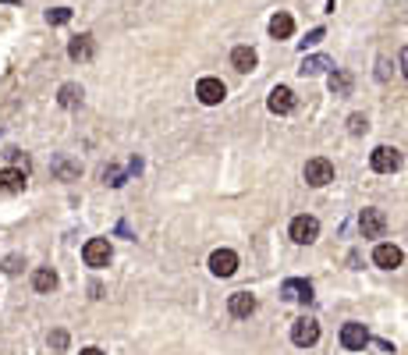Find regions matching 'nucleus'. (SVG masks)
Segmentation results:
<instances>
[{"label":"nucleus","mask_w":408,"mask_h":355,"mask_svg":"<svg viewBox=\"0 0 408 355\" xmlns=\"http://www.w3.org/2000/svg\"><path fill=\"white\" fill-rule=\"evenodd\" d=\"M47 22H50V25H64V22H71V8H53V11H47Z\"/></svg>","instance_id":"5701e85b"},{"label":"nucleus","mask_w":408,"mask_h":355,"mask_svg":"<svg viewBox=\"0 0 408 355\" xmlns=\"http://www.w3.org/2000/svg\"><path fill=\"white\" fill-rule=\"evenodd\" d=\"M256 60H259V57H256L252 47H235V50H231V65H235V71H241V75H245V71H252V68H256Z\"/></svg>","instance_id":"dca6fc26"},{"label":"nucleus","mask_w":408,"mask_h":355,"mask_svg":"<svg viewBox=\"0 0 408 355\" xmlns=\"http://www.w3.org/2000/svg\"><path fill=\"white\" fill-rule=\"evenodd\" d=\"M341 345L348 352H362L365 345H370V330H365L362 323H344L341 327Z\"/></svg>","instance_id":"1a4fd4ad"},{"label":"nucleus","mask_w":408,"mask_h":355,"mask_svg":"<svg viewBox=\"0 0 408 355\" xmlns=\"http://www.w3.org/2000/svg\"><path fill=\"white\" fill-rule=\"evenodd\" d=\"M256 295H249V291H235L231 295V302H228V309H231V317H238V320H245V317H252L256 312Z\"/></svg>","instance_id":"ddd939ff"},{"label":"nucleus","mask_w":408,"mask_h":355,"mask_svg":"<svg viewBox=\"0 0 408 355\" xmlns=\"http://www.w3.org/2000/svg\"><path fill=\"white\" fill-rule=\"evenodd\" d=\"M32 288L39 291V295H50V291L57 288V274H53L50 266H39L36 274H32Z\"/></svg>","instance_id":"a211bd4d"},{"label":"nucleus","mask_w":408,"mask_h":355,"mask_svg":"<svg viewBox=\"0 0 408 355\" xmlns=\"http://www.w3.org/2000/svg\"><path fill=\"white\" fill-rule=\"evenodd\" d=\"M331 93H334V96H348V93H352V75L334 68V71H331Z\"/></svg>","instance_id":"412c9836"},{"label":"nucleus","mask_w":408,"mask_h":355,"mask_svg":"<svg viewBox=\"0 0 408 355\" xmlns=\"http://www.w3.org/2000/svg\"><path fill=\"white\" fill-rule=\"evenodd\" d=\"M387 75H391V60L380 57V60H376V78H380V82H387Z\"/></svg>","instance_id":"cd10ccee"},{"label":"nucleus","mask_w":408,"mask_h":355,"mask_svg":"<svg viewBox=\"0 0 408 355\" xmlns=\"http://www.w3.org/2000/svg\"><path fill=\"white\" fill-rule=\"evenodd\" d=\"M78 355H107V352H99V348H82Z\"/></svg>","instance_id":"7c9ffc66"},{"label":"nucleus","mask_w":408,"mask_h":355,"mask_svg":"<svg viewBox=\"0 0 408 355\" xmlns=\"http://www.w3.org/2000/svg\"><path fill=\"white\" fill-rule=\"evenodd\" d=\"M370 167L376 174H394L401 167V153L394 150V146H376V150L370 153Z\"/></svg>","instance_id":"f03ea898"},{"label":"nucleus","mask_w":408,"mask_h":355,"mask_svg":"<svg viewBox=\"0 0 408 355\" xmlns=\"http://www.w3.org/2000/svg\"><path fill=\"white\" fill-rule=\"evenodd\" d=\"M401 260H405V256H401L398 245H376V249H373V263L383 266V270H398Z\"/></svg>","instance_id":"4468645a"},{"label":"nucleus","mask_w":408,"mask_h":355,"mask_svg":"<svg viewBox=\"0 0 408 355\" xmlns=\"http://www.w3.org/2000/svg\"><path fill=\"white\" fill-rule=\"evenodd\" d=\"M68 57L71 60H89L93 57V36H75L68 43Z\"/></svg>","instance_id":"6ab92c4d"},{"label":"nucleus","mask_w":408,"mask_h":355,"mask_svg":"<svg viewBox=\"0 0 408 355\" xmlns=\"http://www.w3.org/2000/svg\"><path fill=\"white\" fill-rule=\"evenodd\" d=\"M323 36H326L323 29H313L309 36H305V39H302V54H305V50H309V47H316V43H323Z\"/></svg>","instance_id":"393cba45"},{"label":"nucleus","mask_w":408,"mask_h":355,"mask_svg":"<svg viewBox=\"0 0 408 355\" xmlns=\"http://www.w3.org/2000/svg\"><path fill=\"white\" fill-rule=\"evenodd\" d=\"M359 231H362V238H383V231H387V217L370 206V210L359 214Z\"/></svg>","instance_id":"0eeeda50"},{"label":"nucleus","mask_w":408,"mask_h":355,"mask_svg":"<svg viewBox=\"0 0 408 355\" xmlns=\"http://www.w3.org/2000/svg\"><path fill=\"white\" fill-rule=\"evenodd\" d=\"M104 181L117 189V185H125V174H121V171H114V167H110V171H104Z\"/></svg>","instance_id":"bb28decb"},{"label":"nucleus","mask_w":408,"mask_h":355,"mask_svg":"<svg viewBox=\"0 0 408 355\" xmlns=\"http://www.w3.org/2000/svg\"><path fill=\"white\" fill-rule=\"evenodd\" d=\"M57 103H60L64 111L78 107V103H82V86H78V82H64V86L57 89Z\"/></svg>","instance_id":"f3484780"},{"label":"nucleus","mask_w":408,"mask_h":355,"mask_svg":"<svg viewBox=\"0 0 408 355\" xmlns=\"http://www.w3.org/2000/svg\"><path fill=\"white\" fill-rule=\"evenodd\" d=\"M110 256H114V253H110V242H107V238H89L86 249H82V260H86V266H93V270L107 266Z\"/></svg>","instance_id":"20e7f679"},{"label":"nucleus","mask_w":408,"mask_h":355,"mask_svg":"<svg viewBox=\"0 0 408 355\" xmlns=\"http://www.w3.org/2000/svg\"><path fill=\"white\" fill-rule=\"evenodd\" d=\"M291 341H295L298 348H313V345L320 341V323H316L313 317H298V320L291 323Z\"/></svg>","instance_id":"7ed1b4c3"},{"label":"nucleus","mask_w":408,"mask_h":355,"mask_svg":"<svg viewBox=\"0 0 408 355\" xmlns=\"http://www.w3.org/2000/svg\"><path fill=\"white\" fill-rule=\"evenodd\" d=\"M320 238V220L316 217H295L291 220V242H298V245H313Z\"/></svg>","instance_id":"39448f33"},{"label":"nucleus","mask_w":408,"mask_h":355,"mask_svg":"<svg viewBox=\"0 0 408 355\" xmlns=\"http://www.w3.org/2000/svg\"><path fill=\"white\" fill-rule=\"evenodd\" d=\"M302 178H305V185H313V189H323V185L334 181V163L326 157H313V160H305Z\"/></svg>","instance_id":"f257e3e1"},{"label":"nucleus","mask_w":408,"mask_h":355,"mask_svg":"<svg viewBox=\"0 0 408 355\" xmlns=\"http://www.w3.org/2000/svg\"><path fill=\"white\" fill-rule=\"evenodd\" d=\"M50 345H53L57 352H64V348H68V334H64V330H53V334H50Z\"/></svg>","instance_id":"a878e982"},{"label":"nucleus","mask_w":408,"mask_h":355,"mask_svg":"<svg viewBox=\"0 0 408 355\" xmlns=\"http://www.w3.org/2000/svg\"><path fill=\"white\" fill-rule=\"evenodd\" d=\"M4 270H8V274H18V270H22V260H18V256H8V260H4Z\"/></svg>","instance_id":"c85d7f7f"},{"label":"nucleus","mask_w":408,"mask_h":355,"mask_svg":"<svg viewBox=\"0 0 408 355\" xmlns=\"http://www.w3.org/2000/svg\"><path fill=\"white\" fill-rule=\"evenodd\" d=\"M53 171L60 178H78L82 174V163H68V160H53Z\"/></svg>","instance_id":"4be33fe9"},{"label":"nucleus","mask_w":408,"mask_h":355,"mask_svg":"<svg viewBox=\"0 0 408 355\" xmlns=\"http://www.w3.org/2000/svg\"><path fill=\"white\" fill-rule=\"evenodd\" d=\"M326 68H334V60H331V57H323V54H316V57H305V60H302V68H298V71H302V75H309V78H313V75H323Z\"/></svg>","instance_id":"aec40b11"},{"label":"nucleus","mask_w":408,"mask_h":355,"mask_svg":"<svg viewBox=\"0 0 408 355\" xmlns=\"http://www.w3.org/2000/svg\"><path fill=\"white\" fill-rule=\"evenodd\" d=\"M267 107H270L274 114H291V111H295V93H291L288 86H277V89H270Z\"/></svg>","instance_id":"f8f14e48"},{"label":"nucleus","mask_w":408,"mask_h":355,"mask_svg":"<svg viewBox=\"0 0 408 355\" xmlns=\"http://www.w3.org/2000/svg\"><path fill=\"white\" fill-rule=\"evenodd\" d=\"M25 189V171L22 167H4L0 171V196H18Z\"/></svg>","instance_id":"9d476101"},{"label":"nucleus","mask_w":408,"mask_h":355,"mask_svg":"<svg viewBox=\"0 0 408 355\" xmlns=\"http://www.w3.org/2000/svg\"><path fill=\"white\" fill-rule=\"evenodd\" d=\"M280 295L288 299V302H313V299H316V295H313V284H309V281H302V277H291V281H284Z\"/></svg>","instance_id":"9b49d317"},{"label":"nucleus","mask_w":408,"mask_h":355,"mask_svg":"<svg viewBox=\"0 0 408 355\" xmlns=\"http://www.w3.org/2000/svg\"><path fill=\"white\" fill-rule=\"evenodd\" d=\"M235 270H238V256L231 249H217L210 256V274L213 277H235Z\"/></svg>","instance_id":"6e6552de"},{"label":"nucleus","mask_w":408,"mask_h":355,"mask_svg":"<svg viewBox=\"0 0 408 355\" xmlns=\"http://www.w3.org/2000/svg\"><path fill=\"white\" fill-rule=\"evenodd\" d=\"M365 128H370V121H365L362 114H352V117H348V132H352V135H365Z\"/></svg>","instance_id":"b1692460"},{"label":"nucleus","mask_w":408,"mask_h":355,"mask_svg":"<svg viewBox=\"0 0 408 355\" xmlns=\"http://www.w3.org/2000/svg\"><path fill=\"white\" fill-rule=\"evenodd\" d=\"M195 96L199 103H206V107H217V103H224V96H228V89H224V82L220 78H199V86H195Z\"/></svg>","instance_id":"423d86ee"},{"label":"nucleus","mask_w":408,"mask_h":355,"mask_svg":"<svg viewBox=\"0 0 408 355\" xmlns=\"http://www.w3.org/2000/svg\"><path fill=\"white\" fill-rule=\"evenodd\" d=\"M295 32V18L288 14V11H277L274 18H270V36L274 39H288Z\"/></svg>","instance_id":"2eb2a0df"},{"label":"nucleus","mask_w":408,"mask_h":355,"mask_svg":"<svg viewBox=\"0 0 408 355\" xmlns=\"http://www.w3.org/2000/svg\"><path fill=\"white\" fill-rule=\"evenodd\" d=\"M401 75H405V78H408V47H405V50H401Z\"/></svg>","instance_id":"c756f323"}]
</instances>
